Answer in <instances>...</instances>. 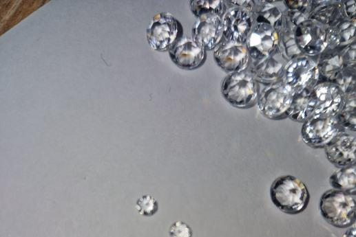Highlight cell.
<instances>
[{"label":"cell","mask_w":356,"mask_h":237,"mask_svg":"<svg viewBox=\"0 0 356 237\" xmlns=\"http://www.w3.org/2000/svg\"><path fill=\"white\" fill-rule=\"evenodd\" d=\"M270 197L277 208L291 215L304 212L311 199L305 183L292 175L277 177L271 185Z\"/></svg>","instance_id":"cell-1"},{"label":"cell","mask_w":356,"mask_h":237,"mask_svg":"<svg viewBox=\"0 0 356 237\" xmlns=\"http://www.w3.org/2000/svg\"><path fill=\"white\" fill-rule=\"evenodd\" d=\"M355 194L330 189L322 194L319 209L328 224L347 228L355 223Z\"/></svg>","instance_id":"cell-2"},{"label":"cell","mask_w":356,"mask_h":237,"mask_svg":"<svg viewBox=\"0 0 356 237\" xmlns=\"http://www.w3.org/2000/svg\"><path fill=\"white\" fill-rule=\"evenodd\" d=\"M220 91L222 97L231 106L248 109L257 102L258 82L247 69L229 74L221 83Z\"/></svg>","instance_id":"cell-3"},{"label":"cell","mask_w":356,"mask_h":237,"mask_svg":"<svg viewBox=\"0 0 356 237\" xmlns=\"http://www.w3.org/2000/svg\"><path fill=\"white\" fill-rule=\"evenodd\" d=\"M293 93L283 79L270 83L258 82L256 102L258 110L270 120L285 119L287 117Z\"/></svg>","instance_id":"cell-4"},{"label":"cell","mask_w":356,"mask_h":237,"mask_svg":"<svg viewBox=\"0 0 356 237\" xmlns=\"http://www.w3.org/2000/svg\"><path fill=\"white\" fill-rule=\"evenodd\" d=\"M183 29L180 21L171 13L156 14L146 30L149 46L155 51H169L181 38Z\"/></svg>","instance_id":"cell-5"},{"label":"cell","mask_w":356,"mask_h":237,"mask_svg":"<svg viewBox=\"0 0 356 237\" xmlns=\"http://www.w3.org/2000/svg\"><path fill=\"white\" fill-rule=\"evenodd\" d=\"M346 131L335 116L314 115L303 123V142L313 148H324L339 133Z\"/></svg>","instance_id":"cell-6"},{"label":"cell","mask_w":356,"mask_h":237,"mask_svg":"<svg viewBox=\"0 0 356 237\" xmlns=\"http://www.w3.org/2000/svg\"><path fill=\"white\" fill-rule=\"evenodd\" d=\"M282 79L293 93L305 89L311 90L319 82L317 63L305 55L291 59L286 67Z\"/></svg>","instance_id":"cell-7"},{"label":"cell","mask_w":356,"mask_h":237,"mask_svg":"<svg viewBox=\"0 0 356 237\" xmlns=\"http://www.w3.org/2000/svg\"><path fill=\"white\" fill-rule=\"evenodd\" d=\"M327 28L328 27L308 18L295 25V41L304 55L309 57L319 56L326 49Z\"/></svg>","instance_id":"cell-8"},{"label":"cell","mask_w":356,"mask_h":237,"mask_svg":"<svg viewBox=\"0 0 356 237\" xmlns=\"http://www.w3.org/2000/svg\"><path fill=\"white\" fill-rule=\"evenodd\" d=\"M246 45L250 57L249 63H258L278 49L279 33L266 24L254 23Z\"/></svg>","instance_id":"cell-9"},{"label":"cell","mask_w":356,"mask_h":237,"mask_svg":"<svg viewBox=\"0 0 356 237\" xmlns=\"http://www.w3.org/2000/svg\"><path fill=\"white\" fill-rule=\"evenodd\" d=\"M223 38L229 42L244 44L254 25L252 13L235 5H230L222 17Z\"/></svg>","instance_id":"cell-10"},{"label":"cell","mask_w":356,"mask_h":237,"mask_svg":"<svg viewBox=\"0 0 356 237\" xmlns=\"http://www.w3.org/2000/svg\"><path fill=\"white\" fill-rule=\"evenodd\" d=\"M213 58L228 74L247 69L250 63L246 43L229 42L224 38L214 49Z\"/></svg>","instance_id":"cell-11"},{"label":"cell","mask_w":356,"mask_h":237,"mask_svg":"<svg viewBox=\"0 0 356 237\" xmlns=\"http://www.w3.org/2000/svg\"><path fill=\"white\" fill-rule=\"evenodd\" d=\"M313 100L314 115L336 116L344 102V94L333 82H319L311 90Z\"/></svg>","instance_id":"cell-12"},{"label":"cell","mask_w":356,"mask_h":237,"mask_svg":"<svg viewBox=\"0 0 356 237\" xmlns=\"http://www.w3.org/2000/svg\"><path fill=\"white\" fill-rule=\"evenodd\" d=\"M191 38L206 51L214 49L223 40L222 17L204 14L197 18L191 29Z\"/></svg>","instance_id":"cell-13"},{"label":"cell","mask_w":356,"mask_h":237,"mask_svg":"<svg viewBox=\"0 0 356 237\" xmlns=\"http://www.w3.org/2000/svg\"><path fill=\"white\" fill-rule=\"evenodd\" d=\"M171 61L178 67L193 70L202 65L207 51L192 38H181L169 51Z\"/></svg>","instance_id":"cell-14"},{"label":"cell","mask_w":356,"mask_h":237,"mask_svg":"<svg viewBox=\"0 0 356 237\" xmlns=\"http://www.w3.org/2000/svg\"><path fill=\"white\" fill-rule=\"evenodd\" d=\"M328 161L337 168L355 165V136L343 131L324 146Z\"/></svg>","instance_id":"cell-15"},{"label":"cell","mask_w":356,"mask_h":237,"mask_svg":"<svg viewBox=\"0 0 356 237\" xmlns=\"http://www.w3.org/2000/svg\"><path fill=\"white\" fill-rule=\"evenodd\" d=\"M290 59L278 49L273 54L258 63L250 64L247 69L258 82L270 83L283 78Z\"/></svg>","instance_id":"cell-16"},{"label":"cell","mask_w":356,"mask_h":237,"mask_svg":"<svg viewBox=\"0 0 356 237\" xmlns=\"http://www.w3.org/2000/svg\"><path fill=\"white\" fill-rule=\"evenodd\" d=\"M308 18L331 27L346 17L342 1H312Z\"/></svg>","instance_id":"cell-17"},{"label":"cell","mask_w":356,"mask_h":237,"mask_svg":"<svg viewBox=\"0 0 356 237\" xmlns=\"http://www.w3.org/2000/svg\"><path fill=\"white\" fill-rule=\"evenodd\" d=\"M342 49H326L319 55L316 62L319 71V82L333 83L339 74L346 67L342 55Z\"/></svg>","instance_id":"cell-18"},{"label":"cell","mask_w":356,"mask_h":237,"mask_svg":"<svg viewBox=\"0 0 356 237\" xmlns=\"http://www.w3.org/2000/svg\"><path fill=\"white\" fill-rule=\"evenodd\" d=\"M328 45L326 49H344L355 42V21L344 19L327 28Z\"/></svg>","instance_id":"cell-19"},{"label":"cell","mask_w":356,"mask_h":237,"mask_svg":"<svg viewBox=\"0 0 356 237\" xmlns=\"http://www.w3.org/2000/svg\"><path fill=\"white\" fill-rule=\"evenodd\" d=\"M276 1H254L253 17L254 23H264L271 26L279 34L282 28L284 14L274 5Z\"/></svg>","instance_id":"cell-20"},{"label":"cell","mask_w":356,"mask_h":237,"mask_svg":"<svg viewBox=\"0 0 356 237\" xmlns=\"http://www.w3.org/2000/svg\"><path fill=\"white\" fill-rule=\"evenodd\" d=\"M314 109L315 104L311 95V90L294 92L287 112V117L294 122L304 123L313 116Z\"/></svg>","instance_id":"cell-21"},{"label":"cell","mask_w":356,"mask_h":237,"mask_svg":"<svg viewBox=\"0 0 356 237\" xmlns=\"http://www.w3.org/2000/svg\"><path fill=\"white\" fill-rule=\"evenodd\" d=\"M294 29L295 25L284 15L282 28L279 34L278 49L290 60L304 55L296 43Z\"/></svg>","instance_id":"cell-22"},{"label":"cell","mask_w":356,"mask_h":237,"mask_svg":"<svg viewBox=\"0 0 356 237\" xmlns=\"http://www.w3.org/2000/svg\"><path fill=\"white\" fill-rule=\"evenodd\" d=\"M356 166L341 168L329 177L331 186L338 190L355 194V172Z\"/></svg>","instance_id":"cell-23"},{"label":"cell","mask_w":356,"mask_h":237,"mask_svg":"<svg viewBox=\"0 0 356 237\" xmlns=\"http://www.w3.org/2000/svg\"><path fill=\"white\" fill-rule=\"evenodd\" d=\"M335 117L345 131L355 132V92L344 95L343 104Z\"/></svg>","instance_id":"cell-24"},{"label":"cell","mask_w":356,"mask_h":237,"mask_svg":"<svg viewBox=\"0 0 356 237\" xmlns=\"http://www.w3.org/2000/svg\"><path fill=\"white\" fill-rule=\"evenodd\" d=\"M191 13L198 18L204 14H216L222 17L227 9L224 1L193 0L189 2Z\"/></svg>","instance_id":"cell-25"},{"label":"cell","mask_w":356,"mask_h":237,"mask_svg":"<svg viewBox=\"0 0 356 237\" xmlns=\"http://www.w3.org/2000/svg\"><path fill=\"white\" fill-rule=\"evenodd\" d=\"M344 94L355 92V66H346L339 74L334 82Z\"/></svg>","instance_id":"cell-26"},{"label":"cell","mask_w":356,"mask_h":237,"mask_svg":"<svg viewBox=\"0 0 356 237\" xmlns=\"http://www.w3.org/2000/svg\"><path fill=\"white\" fill-rule=\"evenodd\" d=\"M135 207L140 215L150 217L157 213L158 202L153 196L143 194L136 200Z\"/></svg>","instance_id":"cell-27"},{"label":"cell","mask_w":356,"mask_h":237,"mask_svg":"<svg viewBox=\"0 0 356 237\" xmlns=\"http://www.w3.org/2000/svg\"><path fill=\"white\" fill-rule=\"evenodd\" d=\"M169 237H192L193 232L189 225L182 221L174 222L169 227Z\"/></svg>","instance_id":"cell-28"},{"label":"cell","mask_w":356,"mask_h":237,"mask_svg":"<svg viewBox=\"0 0 356 237\" xmlns=\"http://www.w3.org/2000/svg\"><path fill=\"white\" fill-rule=\"evenodd\" d=\"M312 1H284L283 3L287 9L298 11L303 14L308 15Z\"/></svg>","instance_id":"cell-29"},{"label":"cell","mask_w":356,"mask_h":237,"mask_svg":"<svg viewBox=\"0 0 356 237\" xmlns=\"http://www.w3.org/2000/svg\"><path fill=\"white\" fill-rule=\"evenodd\" d=\"M345 66H355V42L342 49Z\"/></svg>","instance_id":"cell-30"},{"label":"cell","mask_w":356,"mask_h":237,"mask_svg":"<svg viewBox=\"0 0 356 237\" xmlns=\"http://www.w3.org/2000/svg\"><path fill=\"white\" fill-rule=\"evenodd\" d=\"M345 16L347 19L355 21V2L350 1H342Z\"/></svg>","instance_id":"cell-31"},{"label":"cell","mask_w":356,"mask_h":237,"mask_svg":"<svg viewBox=\"0 0 356 237\" xmlns=\"http://www.w3.org/2000/svg\"><path fill=\"white\" fill-rule=\"evenodd\" d=\"M229 5H235L242 8L253 14L254 10V1H228L226 2Z\"/></svg>","instance_id":"cell-32"},{"label":"cell","mask_w":356,"mask_h":237,"mask_svg":"<svg viewBox=\"0 0 356 237\" xmlns=\"http://www.w3.org/2000/svg\"><path fill=\"white\" fill-rule=\"evenodd\" d=\"M342 237H355V226L350 227L343 234Z\"/></svg>","instance_id":"cell-33"}]
</instances>
